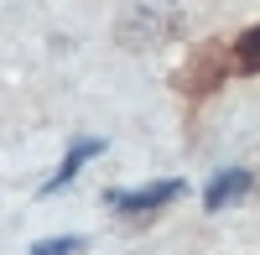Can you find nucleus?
Here are the masks:
<instances>
[{"mask_svg": "<svg viewBox=\"0 0 260 255\" xmlns=\"http://www.w3.org/2000/svg\"><path fill=\"white\" fill-rule=\"evenodd\" d=\"M177 31H182V6L177 0H130L120 11V21H115V42L125 52H151L161 42H172Z\"/></svg>", "mask_w": 260, "mask_h": 255, "instance_id": "f257e3e1", "label": "nucleus"}, {"mask_svg": "<svg viewBox=\"0 0 260 255\" xmlns=\"http://www.w3.org/2000/svg\"><path fill=\"white\" fill-rule=\"evenodd\" d=\"M172 198H182V182H151V187H136V193H110L104 203L115 208V214H156V208H167Z\"/></svg>", "mask_w": 260, "mask_h": 255, "instance_id": "f03ea898", "label": "nucleus"}, {"mask_svg": "<svg viewBox=\"0 0 260 255\" xmlns=\"http://www.w3.org/2000/svg\"><path fill=\"white\" fill-rule=\"evenodd\" d=\"M250 187H255V172H250V167H229V172H219V177L203 187V208H208V214H219V208L240 203Z\"/></svg>", "mask_w": 260, "mask_h": 255, "instance_id": "7ed1b4c3", "label": "nucleus"}, {"mask_svg": "<svg viewBox=\"0 0 260 255\" xmlns=\"http://www.w3.org/2000/svg\"><path fill=\"white\" fill-rule=\"evenodd\" d=\"M99 151H104V141H73V146H68V156H62V167H57L47 182H42V193H57V187H68V182L78 177V167L89 162V156H99Z\"/></svg>", "mask_w": 260, "mask_h": 255, "instance_id": "20e7f679", "label": "nucleus"}, {"mask_svg": "<svg viewBox=\"0 0 260 255\" xmlns=\"http://www.w3.org/2000/svg\"><path fill=\"white\" fill-rule=\"evenodd\" d=\"M78 250H83V240H78V235H62V240H42L31 255H78Z\"/></svg>", "mask_w": 260, "mask_h": 255, "instance_id": "39448f33", "label": "nucleus"}]
</instances>
